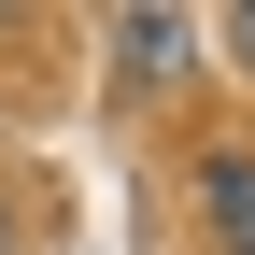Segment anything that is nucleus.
Wrapping results in <instances>:
<instances>
[{"mask_svg": "<svg viewBox=\"0 0 255 255\" xmlns=\"http://www.w3.org/2000/svg\"><path fill=\"white\" fill-rule=\"evenodd\" d=\"M128 71H184V14H128Z\"/></svg>", "mask_w": 255, "mask_h": 255, "instance_id": "f03ea898", "label": "nucleus"}, {"mask_svg": "<svg viewBox=\"0 0 255 255\" xmlns=\"http://www.w3.org/2000/svg\"><path fill=\"white\" fill-rule=\"evenodd\" d=\"M199 199H213V241L255 255V156H241V142H213V156H199Z\"/></svg>", "mask_w": 255, "mask_h": 255, "instance_id": "f257e3e1", "label": "nucleus"}, {"mask_svg": "<svg viewBox=\"0 0 255 255\" xmlns=\"http://www.w3.org/2000/svg\"><path fill=\"white\" fill-rule=\"evenodd\" d=\"M241 57H255V14H241Z\"/></svg>", "mask_w": 255, "mask_h": 255, "instance_id": "7ed1b4c3", "label": "nucleus"}]
</instances>
